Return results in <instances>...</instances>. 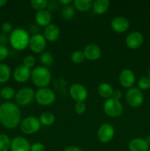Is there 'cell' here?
<instances>
[{
	"label": "cell",
	"mask_w": 150,
	"mask_h": 151,
	"mask_svg": "<svg viewBox=\"0 0 150 151\" xmlns=\"http://www.w3.org/2000/svg\"><path fill=\"white\" fill-rule=\"evenodd\" d=\"M31 145L28 140L24 137H16L11 141V151H30Z\"/></svg>",
	"instance_id": "obj_16"
},
{
	"label": "cell",
	"mask_w": 150,
	"mask_h": 151,
	"mask_svg": "<svg viewBox=\"0 0 150 151\" xmlns=\"http://www.w3.org/2000/svg\"><path fill=\"white\" fill-rule=\"evenodd\" d=\"M31 78L36 86L40 88H46L51 81V72L45 66H37L31 72Z\"/></svg>",
	"instance_id": "obj_3"
},
{
	"label": "cell",
	"mask_w": 150,
	"mask_h": 151,
	"mask_svg": "<svg viewBox=\"0 0 150 151\" xmlns=\"http://www.w3.org/2000/svg\"><path fill=\"white\" fill-rule=\"evenodd\" d=\"M31 76V70L24 65H20L16 68L13 72L15 81L19 83H24L29 80Z\"/></svg>",
	"instance_id": "obj_15"
},
{
	"label": "cell",
	"mask_w": 150,
	"mask_h": 151,
	"mask_svg": "<svg viewBox=\"0 0 150 151\" xmlns=\"http://www.w3.org/2000/svg\"><path fill=\"white\" fill-rule=\"evenodd\" d=\"M110 6L108 0H95L93 1V10L96 14L102 15L107 12Z\"/></svg>",
	"instance_id": "obj_21"
},
{
	"label": "cell",
	"mask_w": 150,
	"mask_h": 151,
	"mask_svg": "<svg viewBox=\"0 0 150 151\" xmlns=\"http://www.w3.org/2000/svg\"><path fill=\"white\" fill-rule=\"evenodd\" d=\"M149 145L145 139L136 138L131 140L129 144V151H149Z\"/></svg>",
	"instance_id": "obj_20"
},
{
	"label": "cell",
	"mask_w": 150,
	"mask_h": 151,
	"mask_svg": "<svg viewBox=\"0 0 150 151\" xmlns=\"http://www.w3.org/2000/svg\"><path fill=\"white\" fill-rule=\"evenodd\" d=\"M61 16L63 19L66 20H71L75 16V9L74 6L71 5H66L64 6L62 9Z\"/></svg>",
	"instance_id": "obj_26"
},
{
	"label": "cell",
	"mask_w": 150,
	"mask_h": 151,
	"mask_svg": "<svg viewBox=\"0 0 150 151\" xmlns=\"http://www.w3.org/2000/svg\"><path fill=\"white\" fill-rule=\"evenodd\" d=\"M35 59L33 56L27 55L24 58L23 65L26 66V67L30 69L31 67L35 66Z\"/></svg>",
	"instance_id": "obj_33"
},
{
	"label": "cell",
	"mask_w": 150,
	"mask_h": 151,
	"mask_svg": "<svg viewBox=\"0 0 150 151\" xmlns=\"http://www.w3.org/2000/svg\"><path fill=\"white\" fill-rule=\"evenodd\" d=\"M144 94L138 88L132 87L128 89L126 93V103L132 108H138L144 102Z\"/></svg>",
	"instance_id": "obj_7"
},
{
	"label": "cell",
	"mask_w": 150,
	"mask_h": 151,
	"mask_svg": "<svg viewBox=\"0 0 150 151\" xmlns=\"http://www.w3.org/2000/svg\"><path fill=\"white\" fill-rule=\"evenodd\" d=\"M41 128L39 119L33 116L24 118L21 123V130L25 134H33L38 132Z\"/></svg>",
	"instance_id": "obj_6"
},
{
	"label": "cell",
	"mask_w": 150,
	"mask_h": 151,
	"mask_svg": "<svg viewBox=\"0 0 150 151\" xmlns=\"http://www.w3.org/2000/svg\"><path fill=\"white\" fill-rule=\"evenodd\" d=\"M45 147L42 143L36 142L31 145L30 151H45Z\"/></svg>",
	"instance_id": "obj_36"
},
{
	"label": "cell",
	"mask_w": 150,
	"mask_h": 151,
	"mask_svg": "<svg viewBox=\"0 0 150 151\" xmlns=\"http://www.w3.org/2000/svg\"><path fill=\"white\" fill-rule=\"evenodd\" d=\"M59 35H60V29L57 25L50 24L44 29V36L46 41L51 42L55 41L56 40L58 39Z\"/></svg>",
	"instance_id": "obj_19"
},
{
	"label": "cell",
	"mask_w": 150,
	"mask_h": 151,
	"mask_svg": "<svg viewBox=\"0 0 150 151\" xmlns=\"http://www.w3.org/2000/svg\"><path fill=\"white\" fill-rule=\"evenodd\" d=\"M113 88L112 86L107 83H102L98 87V93L101 97L106 99L111 98L113 94Z\"/></svg>",
	"instance_id": "obj_22"
},
{
	"label": "cell",
	"mask_w": 150,
	"mask_h": 151,
	"mask_svg": "<svg viewBox=\"0 0 150 151\" xmlns=\"http://www.w3.org/2000/svg\"><path fill=\"white\" fill-rule=\"evenodd\" d=\"M149 151H150V146H149Z\"/></svg>",
	"instance_id": "obj_44"
},
{
	"label": "cell",
	"mask_w": 150,
	"mask_h": 151,
	"mask_svg": "<svg viewBox=\"0 0 150 151\" xmlns=\"http://www.w3.org/2000/svg\"><path fill=\"white\" fill-rule=\"evenodd\" d=\"M29 47L35 53L44 52L46 47V40L41 34H35L29 39Z\"/></svg>",
	"instance_id": "obj_9"
},
{
	"label": "cell",
	"mask_w": 150,
	"mask_h": 151,
	"mask_svg": "<svg viewBox=\"0 0 150 151\" xmlns=\"http://www.w3.org/2000/svg\"><path fill=\"white\" fill-rule=\"evenodd\" d=\"M122 97V93L119 90H116V91H113V94L112 95V98L115 99L116 100H119Z\"/></svg>",
	"instance_id": "obj_38"
},
{
	"label": "cell",
	"mask_w": 150,
	"mask_h": 151,
	"mask_svg": "<svg viewBox=\"0 0 150 151\" xmlns=\"http://www.w3.org/2000/svg\"><path fill=\"white\" fill-rule=\"evenodd\" d=\"M138 86L140 90H148L150 88V79L149 77H142L138 82Z\"/></svg>",
	"instance_id": "obj_31"
},
{
	"label": "cell",
	"mask_w": 150,
	"mask_h": 151,
	"mask_svg": "<svg viewBox=\"0 0 150 151\" xmlns=\"http://www.w3.org/2000/svg\"><path fill=\"white\" fill-rule=\"evenodd\" d=\"M1 30L4 33H9L13 31V27L10 22H4L1 25Z\"/></svg>",
	"instance_id": "obj_37"
},
{
	"label": "cell",
	"mask_w": 150,
	"mask_h": 151,
	"mask_svg": "<svg viewBox=\"0 0 150 151\" xmlns=\"http://www.w3.org/2000/svg\"><path fill=\"white\" fill-rule=\"evenodd\" d=\"M149 79H150V69H149Z\"/></svg>",
	"instance_id": "obj_43"
},
{
	"label": "cell",
	"mask_w": 150,
	"mask_h": 151,
	"mask_svg": "<svg viewBox=\"0 0 150 151\" xmlns=\"http://www.w3.org/2000/svg\"><path fill=\"white\" fill-rule=\"evenodd\" d=\"M11 141L7 135L0 134V151H8L10 148Z\"/></svg>",
	"instance_id": "obj_27"
},
{
	"label": "cell",
	"mask_w": 150,
	"mask_h": 151,
	"mask_svg": "<svg viewBox=\"0 0 150 151\" xmlns=\"http://www.w3.org/2000/svg\"><path fill=\"white\" fill-rule=\"evenodd\" d=\"M9 54V51L5 46L0 44V61L4 60L7 57Z\"/></svg>",
	"instance_id": "obj_35"
},
{
	"label": "cell",
	"mask_w": 150,
	"mask_h": 151,
	"mask_svg": "<svg viewBox=\"0 0 150 151\" xmlns=\"http://www.w3.org/2000/svg\"><path fill=\"white\" fill-rule=\"evenodd\" d=\"M35 22L39 26L47 27L51 24V14L49 10H43L38 11L35 14Z\"/></svg>",
	"instance_id": "obj_18"
},
{
	"label": "cell",
	"mask_w": 150,
	"mask_h": 151,
	"mask_svg": "<svg viewBox=\"0 0 150 151\" xmlns=\"http://www.w3.org/2000/svg\"><path fill=\"white\" fill-rule=\"evenodd\" d=\"M74 109L78 114H82L86 111V105L84 102H76Z\"/></svg>",
	"instance_id": "obj_34"
},
{
	"label": "cell",
	"mask_w": 150,
	"mask_h": 151,
	"mask_svg": "<svg viewBox=\"0 0 150 151\" xmlns=\"http://www.w3.org/2000/svg\"><path fill=\"white\" fill-rule=\"evenodd\" d=\"M40 59L42 64H44L45 67L51 66L53 63V56L49 52H44L41 54Z\"/></svg>",
	"instance_id": "obj_29"
},
{
	"label": "cell",
	"mask_w": 150,
	"mask_h": 151,
	"mask_svg": "<svg viewBox=\"0 0 150 151\" xmlns=\"http://www.w3.org/2000/svg\"><path fill=\"white\" fill-rule=\"evenodd\" d=\"M7 3V0H0V7H2Z\"/></svg>",
	"instance_id": "obj_41"
},
{
	"label": "cell",
	"mask_w": 150,
	"mask_h": 151,
	"mask_svg": "<svg viewBox=\"0 0 150 151\" xmlns=\"http://www.w3.org/2000/svg\"><path fill=\"white\" fill-rule=\"evenodd\" d=\"M84 55L89 60H96L101 56V50L96 44H88L84 49Z\"/></svg>",
	"instance_id": "obj_17"
},
{
	"label": "cell",
	"mask_w": 150,
	"mask_h": 151,
	"mask_svg": "<svg viewBox=\"0 0 150 151\" xmlns=\"http://www.w3.org/2000/svg\"><path fill=\"white\" fill-rule=\"evenodd\" d=\"M119 82L124 88H132L135 82V74L130 69H124L119 75Z\"/></svg>",
	"instance_id": "obj_13"
},
{
	"label": "cell",
	"mask_w": 150,
	"mask_h": 151,
	"mask_svg": "<svg viewBox=\"0 0 150 151\" xmlns=\"http://www.w3.org/2000/svg\"><path fill=\"white\" fill-rule=\"evenodd\" d=\"M129 22L126 18L124 16H118L114 18L111 22V28L118 33L124 32L129 29Z\"/></svg>",
	"instance_id": "obj_14"
},
{
	"label": "cell",
	"mask_w": 150,
	"mask_h": 151,
	"mask_svg": "<svg viewBox=\"0 0 150 151\" xmlns=\"http://www.w3.org/2000/svg\"><path fill=\"white\" fill-rule=\"evenodd\" d=\"M0 100H1V96H0Z\"/></svg>",
	"instance_id": "obj_45"
},
{
	"label": "cell",
	"mask_w": 150,
	"mask_h": 151,
	"mask_svg": "<svg viewBox=\"0 0 150 151\" xmlns=\"http://www.w3.org/2000/svg\"><path fill=\"white\" fill-rule=\"evenodd\" d=\"M35 100L39 105L47 106L52 104L56 99L55 94L49 88H41L35 93Z\"/></svg>",
	"instance_id": "obj_4"
},
{
	"label": "cell",
	"mask_w": 150,
	"mask_h": 151,
	"mask_svg": "<svg viewBox=\"0 0 150 151\" xmlns=\"http://www.w3.org/2000/svg\"><path fill=\"white\" fill-rule=\"evenodd\" d=\"M15 95L14 89L10 86L4 87L0 91V96L4 100H11Z\"/></svg>",
	"instance_id": "obj_28"
},
{
	"label": "cell",
	"mask_w": 150,
	"mask_h": 151,
	"mask_svg": "<svg viewBox=\"0 0 150 151\" xmlns=\"http://www.w3.org/2000/svg\"><path fill=\"white\" fill-rule=\"evenodd\" d=\"M39 121L41 125H44V126H51V125L54 124V121H55V117L51 112H44L40 116Z\"/></svg>",
	"instance_id": "obj_24"
},
{
	"label": "cell",
	"mask_w": 150,
	"mask_h": 151,
	"mask_svg": "<svg viewBox=\"0 0 150 151\" xmlns=\"http://www.w3.org/2000/svg\"><path fill=\"white\" fill-rule=\"evenodd\" d=\"M30 4L32 8L38 11L45 10L46 7H48V1L46 0H32Z\"/></svg>",
	"instance_id": "obj_30"
},
{
	"label": "cell",
	"mask_w": 150,
	"mask_h": 151,
	"mask_svg": "<svg viewBox=\"0 0 150 151\" xmlns=\"http://www.w3.org/2000/svg\"><path fill=\"white\" fill-rule=\"evenodd\" d=\"M71 2H73L71 0H60L59 1V3H60L61 4H63V6L69 5Z\"/></svg>",
	"instance_id": "obj_40"
},
{
	"label": "cell",
	"mask_w": 150,
	"mask_h": 151,
	"mask_svg": "<svg viewBox=\"0 0 150 151\" xmlns=\"http://www.w3.org/2000/svg\"><path fill=\"white\" fill-rule=\"evenodd\" d=\"M74 7L80 12H86L92 7L93 1L91 0H74L73 1Z\"/></svg>",
	"instance_id": "obj_23"
},
{
	"label": "cell",
	"mask_w": 150,
	"mask_h": 151,
	"mask_svg": "<svg viewBox=\"0 0 150 151\" xmlns=\"http://www.w3.org/2000/svg\"><path fill=\"white\" fill-rule=\"evenodd\" d=\"M35 93L31 88H24L19 90L15 95L16 103L21 106H27L34 100Z\"/></svg>",
	"instance_id": "obj_8"
},
{
	"label": "cell",
	"mask_w": 150,
	"mask_h": 151,
	"mask_svg": "<svg viewBox=\"0 0 150 151\" xmlns=\"http://www.w3.org/2000/svg\"><path fill=\"white\" fill-rule=\"evenodd\" d=\"M21 111L15 103L6 102L0 105V123L5 128L13 129L19 125Z\"/></svg>",
	"instance_id": "obj_1"
},
{
	"label": "cell",
	"mask_w": 150,
	"mask_h": 151,
	"mask_svg": "<svg viewBox=\"0 0 150 151\" xmlns=\"http://www.w3.org/2000/svg\"><path fill=\"white\" fill-rule=\"evenodd\" d=\"M145 140H146V142L148 143V145H149L150 146V135L147 136V137H146Z\"/></svg>",
	"instance_id": "obj_42"
},
{
	"label": "cell",
	"mask_w": 150,
	"mask_h": 151,
	"mask_svg": "<svg viewBox=\"0 0 150 151\" xmlns=\"http://www.w3.org/2000/svg\"><path fill=\"white\" fill-rule=\"evenodd\" d=\"M71 97L76 102H84L88 97V91L80 83L72 84L69 89Z\"/></svg>",
	"instance_id": "obj_11"
},
{
	"label": "cell",
	"mask_w": 150,
	"mask_h": 151,
	"mask_svg": "<svg viewBox=\"0 0 150 151\" xmlns=\"http://www.w3.org/2000/svg\"><path fill=\"white\" fill-rule=\"evenodd\" d=\"M85 55L83 52L82 51H75L71 54V60L75 63H80L85 60Z\"/></svg>",
	"instance_id": "obj_32"
},
{
	"label": "cell",
	"mask_w": 150,
	"mask_h": 151,
	"mask_svg": "<svg viewBox=\"0 0 150 151\" xmlns=\"http://www.w3.org/2000/svg\"><path fill=\"white\" fill-rule=\"evenodd\" d=\"M103 109L106 114L110 117L120 116L123 112V106L119 100L113 98H109L104 102Z\"/></svg>",
	"instance_id": "obj_5"
},
{
	"label": "cell",
	"mask_w": 150,
	"mask_h": 151,
	"mask_svg": "<svg viewBox=\"0 0 150 151\" xmlns=\"http://www.w3.org/2000/svg\"><path fill=\"white\" fill-rule=\"evenodd\" d=\"M29 39L28 32L22 28L13 29L10 35V42L12 47L18 51L25 50L29 46Z\"/></svg>",
	"instance_id": "obj_2"
},
{
	"label": "cell",
	"mask_w": 150,
	"mask_h": 151,
	"mask_svg": "<svg viewBox=\"0 0 150 151\" xmlns=\"http://www.w3.org/2000/svg\"><path fill=\"white\" fill-rule=\"evenodd\" d=\"M11 71L10 67L4 63H0V83H4L7 82L10 78Z\"/></svg>",
	"instance_id": "obj_25"
},
{
	"label": "cell",
	"mask_w": 150,
	"mask_h": 151,
	"mask_svg": "<svg viewBox=\"0 0 150 151\" xmlns=\"http://www.w3.org/2000/svg\"><path fill=\"white\" fill-rule=\"evenodd\" d=\"M126 45L131 50L139 48L144 43V35L141 32L134 31L129 33L126 38Z\"/></svg>",
	"instance_id": "obj_12"
},
{
	"label": "cell",
	"mask_w": 150,
	"mask_h": 151,
	"mask_svg": "<svg viewBox=\"0 0 150 151\" xmlns=\"http://www.w3.org/2000/svg\"><path fill=\"white\" fill-rule=\"evenodd\" d=\"M115 135V130L113 125L109 123L102 124L99 127L97 132V137L100 142L107 143L112 140Z\"/></svg>",
	"instance_id": "obj_10"
},
{
	"label": "cell",
	"mask_w": 150,
	"mask_h": 151,
	"mask_svg": "<svg viewBox=\"0 0 150 151\" xmlns=\"http://www.w3.org/2000/svg\"><path fill=\"white\" fill-rule=\"evenodd\" d=\"M63 151H82L80 148L76 147V146H71V147H67V148L65 149Z\"/></svg>",
	"instance_id": "obj_39"
}]
</instances>
